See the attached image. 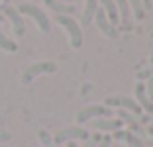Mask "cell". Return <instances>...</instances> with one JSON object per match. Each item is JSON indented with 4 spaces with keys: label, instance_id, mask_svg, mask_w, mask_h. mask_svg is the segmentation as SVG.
<instances>
[{
    "label": "cell",
    "instance_id": "6da1fadb",
    "mask_svg": "<svg viewBox=\"0 0 153 147\" xmlns=\"http://www.w3.org/2000/svg\"><path fill=\"white\" fill-rule=\"evenodd\" d=\"M104 106L130 112V114H134V116L137 118V122H141V124H147V122H149V116H143V110L137 106V102H135L134 98H128V96H108V98H104Z\"/></svg>",
    "mask_w": 153,
    "mask_h": 147
},
{
    "label": "cell",
    "instance_id": "7a4b0ae2",
    "mask_svg": "<svg viewBox=\"0 0 153 147\" xmlns=\"http://www.w3.org/2000/svg\"><path fill=\"white\" fill-rule=\"evenodd\" d=\"M16 10H18L22 16H30V18H32L33 22L37 24V27H39L43 33H49V30H51V22H49V18H47V14H45L43 10L39 8V6L30 4V2H24V4H20Z\"/></svg>",
    "mask_w": 153,
    "mask_h": 147
},
{
    "label": "cell",
    "instance_id": "3957f363",
    "mask_svg": "<svg viewBox=\"0 0 153 147\" xmlns=\"http://www.w3.org/2000/svg\"><path fill=\"white\" fill-rule=\"evenodd\" d=\"M57 24L61 27H63L65 31H67L69 36V41H71V47L79 49L82 45V31H81V26L75 22V20L71 18V16H57Z\"/></svg>",
    "mask_w": 153,
    "mask_h": 147
},
{
    "label": "cell",
    "instance_id": "277c9868",
    "mask_svg": "<svg viewBox=\"0 0 153 147\" xmlns=\"http://www.w3.org/2000/svg\"><path fill=\"white\" fill-rule=\"evenodd\" d=\"M57 71V65L53 61H41V63H33L24 71L22 75V82L24 85H30L33 79H37L39 75H45V73H55Z\"/></svg>",
    "mask_w": 153,
    "mask_h": 147
},
{
    "label": "cell",
    "instance_id": "5b68a950",
    "mask_svg": "<svg viewBox=\"0 0 153 147\" xmlns=\"http://www.w3.org/2000/svg\"><path fill=\"white\" fill-rule=\"evenodd\" d=\"M112 116V110L104 104H92V106L82 108L79 114H76V124H86L92 118H110Z\"/></svg>",
    "mask_w": 153,
    "mask_h": 147
},
{
    "label": "cell",
    "instance_id": "8992f818",
    "mask_svg": "<svg viewBox=\"0 0 153 147\" xmlns=\"http://www.w3.org/2000/svg\"><path fill=\"white\" fill-rule=\"evenodd\" d=\"M90 137V134L86 131L85 128H81V125H75V128H67V129H61L57 135L53 137V143H57V145H61V143H67V141H75V139H82V141H86V139Z\"/></svg>",
    "mask_w": 153,
    "mask_h": 147
},
{
    "label": "cell",
    "instance_id": "52a82bcc",
    "mask_svg": "<svg viewBox=\"0 0 153 147\" xmlns=\"http://www.w3.org/2000/svg\"><path fill=\"white\" fill-rule=\"evenodd\" d=\"M2 14H4L6 18L12 22V27H14V33L18 37H22L24 33H26V26H24V18H22V14L18 12L16 8H12V6L4 4L2 6Z\"/></svg>",
    "mask_w": 153,
    "mask_h": 147
},
{
    "label": "cell",
    "instance_id": "ba28073f",
    "mask_svg": "<svg viewBox=\"0 0 153 147\" xmlns=\"http://www.w3.org/2000/svg\"><path fill=\"white\" fill-rule=\"evenodd\" d=\"M94 22H96V26H98V30L102 31L106 37H110V39L118 37V27L110 24L108 16L104 14V10H102V8H96V12H94Z\"/></svg>",
    "mask_w": 153,
    "mask_h": 147
},
{
    "label": "cell",
    "instance_id": "9c48e42d",
    "mask_svg": "<svg viewBox=\"0 0 153 147\" xmlns=\"http://www.w3.org/2000/svg\"><path fill=\"white\" fill-rule=\"evenodd\" d=\"M135 102H137V106H140L143 112H147V114L153 116V102L147 98V94H145V85L143 82H137V85H135Z\"/></svg>",
    "mask_w": 153,
    "mask_h": 147
},
{
    "label": "cell",
    "instance_id": "30bf717a",
    "mask_svg": "<svg viewBox=\"0 0 153 147\" xmlns=\"http://www.w3.org/2000/svg\"><path fill=\"white\" fill-rule=\"evenodd\" d=\"M122 120H114V118H96L92 122V128L98 129V131H116V129H122Z\"/></svg>",
    "mask_w": 153,
    "mask_h": 147
},
{
    "label": "cell",
    "instance_id": "8fae6325",
    "mask_svg": "<svg viewBox=\"0 0 153 147\" xmlns=\"http://www.w3.org/2000/svg\"><path fill=\"white\" fill-rule=\"evenodd\" d=\"M112 139L124 141V143H128L130 147H145V145H143V141H141L137 135L131 134L130 129H116V131L112 134Z\"/></svg>",
    "mask_w": 153,
    "mask_h": 147
},
{
    "label": "cell",
    "instance_id": "7c38bea8",
    "mask_svg": "<svg viewBox=\"0 0 153 147\" xmlns=\"http://www.w3.org/2000/svg\"><path fill=\"white\" fill-rule=\"evenodd\" d=\"M45 6L49 10H53L57 16H73L76 12V8L73 4H65V2H57V0H43Z\"/></svg>",
    "mask_w": 153,
    "mask_h": 147
},
{
    "label": "cell",
    "instance_id": "4fadbf2b",
    "mask_svg": "<svg viewBox=\"0 0 153 147\" xmlns=\"http://www.w3.org/2000/svg\"><path fill=\"white\" fill-rule=\"evenodd\" d=\"M118 10V16H120V22L124 30H130V22H131V12H130V6H128V0H114Z\"/></svg>",
    "mask_w": 153,
    "mask_h": 147
},
{
    "label": "cell",
    "instance_id": "5bb4252c",
    "mask_svg": "<svg viewBox=\"0 0 153 147\" xmlns=\"http://www.w3.org/2000/svg\"><path fill=\"white\" fill-rule=\"evenodd\" d=\"M100 8L104 10V14L108 16L110 24L112 26H118V22H120V16H118V10H116V4H114V0H100Z\"/></svg>",
    "mask_w": 153,
    "mask_h": 147
},
{
    "label": "cell",
    "instance_id": "9a60e30c",
    "mask_svg": "<svg viewBox=\"0 0 153 147\" xmlns=\"http://www.w3.org/2000/svg\"><path fill=\"white\" fill-rule=\"evenodd\" d=\"M98 8V0H85V10H82V26H88L92 20H94V12Z\"/></svg>",
    "mask_w": 153,
    "mask_h": 147
},
{
    "label": "cell",
    "instance_id": "2e32d148",
    "mask_svg": "<svg viewBox=\"0 0 153 147\" xmlns=\"http://www.w3.org/2000/svg\"><path fill=\"white\" fill-rule=\"evenodd\" d=\"M0 49L6 51V53H16V51H18V43L12 41L10 37H6L4 31H2V27H0Z\"/></svg>",
    "mask_w": 153,
    "mask_h": 147
},
{
    "label": "cell",
    "instance_id": "e0dca14e",
    "mask_svg": "<svg viewBox=\"0 0 153 147\" xmlns=\"http://www.w3.org/2000/svg\"><path fill=\"white\" fill-rule=\"evenodd\" d=\"M128 6H130V12H134L135 20H143L145 8H143V4H141V0H128Z\"/></svg>",
    "mask_w": 153,
    "mask_h": 147
},
{
    "label": "cell",
    "instance_id": "ac0fdd59",
    "mask_svg": "<svg viewBox=\"0 0 153 147\" xmlns=\"http://www.w3.org/2000/svg\"><path fill=\"white\" fill-rule=\"evenodd\" d=\"M102 139V135L100 134H94V135H90L88 139H86V143H85V147H96L98 145V141Z\"/></svg>",
    "mask_w": 153,
    "mask_h": 147
},
{
    "label": "cell",
    "instance_id": "d6986e66",
    "mask_svg": "<svg viewBox=\"0 0 153 147\" xmlns=\"http://www.w3.org/2000/svg\"><path fill=\"white\" fill-rule=\"evenodd\" d=\"M39 139H41V143H43V145H51V143H53V137H51L45 129H39Z\"/></svg>",
    "mask_w": 153,
    "mask_h": 147
},
{
    "label": "cell",
    "instance_id": "ffe728a7",
    "mask_svg": "<svg viewBox=\"0 0 153 147\" xmlns=\"http://www.w3.org/2000/svg\"><path fill=\"white\" fill-rule=\"evenodd\" d=\"M145 94H149V100H153V75L147 79V85H145Z\"/></svg>",
    "mask_w": 153,
    "mask_h": 147
},
{
    "label": "cell",
    "instance_id": "44dd1931",
    "mask_svg": "<svg viewBox=\"0 0 153 147\" xmlns=\"http://www.w3.org/2000/svg\"><path fill=\"white\" fill-rule=\"evenodd\" d=\"M151 75H153V67H149V69H145V71H140V73H137V80L149 79Z\"/></svg>",
    "mask_w": 153,
    "mask_h": 147
},
{
    "label": "cell",
    "instance_id": "7402d4cb",
    "mask_svg": "<svg viewBox=\"0 0 153 147\" xmlns=\"http://www.w3.org/2000/svg\"><path fill=\"white\" fill-rule=\"evenodd\" d=\"M110 143H112V137H110V135H104V137L98 141L96 147H110Z\"/></svg>",
    "mask_w": 153,
    "mask_h": 147
},
{
    "label": "cell",
    "instance_id": "603a6c76",
    "mask_svg": "<svg viewBox=\"0 0 153 147\" xmlns=\"http://www.w3.org/2000/svg\"><path fill=\"white\" fill-rule=\"evenodd\" d=\"M10 137H12V135H10L8 131H4V129H0V143H6V141H10Z\"/></svg>",
    "mask_w": 153,
    "mask_h": 147
},
{
    "label": "cell",
    "instance_id": "cb8c5ba5",
    "mask_svg": "<svg viewBox=\"0 0 153 147\" xmlns=\"http://www.w3.org/2000/svg\"><path fill=\"white\" fill-rule=\"evenodd\" d=\"M141 4H143V8H145V10H151L153 2H151V0H141Z\"/></svg>",
    "mask_w": 153,
    "mask_h": 147
},
{
    "label": "cell",
    "instance_id": "d4e9b609",
    "mask_svg": "<svg viewBox=\"0 0 153 147\" xmlns=\"http://www.w3.org/2000/svg\"><path fill=\"white\" fill-rule=\"evenodd\" d=\"M57 2H65V4H71V2H76V0H57Z\"/></svg>",
    "mask_w": 153,
    "mask_h": 147
},
{
    "label": "cell",
    "instance_id": "484cf974",
    "mask_svg": "<svg viewBox=\"0 0 153 147\" xmlns=\"http://www.w3.org/2000/svg\"><path fill=\"white\" fill-rule=\"evenodd\" d=\"M147 135H153V125H149V128H147Z\"/></svg>",
    "mask_w": 153,
    "mask_h": 147
},
{
    "label": "cell",
    "instance_id": "4316f807",
    "mask_svg": "<svg viewBox=\"0 0 153 147\" xmlns=\"http://www.w3.org/2000/svg\"><path fill=\"white\" fill-rule=\"evenodd\" d=\"M67 147H79V145H76L75 141H69V145H67Z\"/></svg>",
    "mask_w": 153,
    "mask_h": 147
},
{
    "label": "cell",
    "instance_id": "83f0119b",
    "mask_svg": "<svg viewBox=\"0 0 153 147\" xmlns=\"http://www.w3.org/2000/svg\"><path fill=\"white\" fill-rule=\"evenodd\" d=\"M2 22H4V16H2V14H0V24H2Z\"/></svg>",
    "mask_w": 153,
    "mask_h": 147
},
{
    "label": "cell",
    "instance_id": "f1b7e54d",
    "mask_svg": "<svg viewBox=\"0 0 153 147\" xmlns=\"http://www.w3.org/2000/svg\"><path fill=\"white\" fill-rule=\"evenodd\" d=\"M0 2H2V4H6V2H8V0H0Z\"/></svg>",
    "mask_w": 153,
    "mask_h": 147
},
{
    "label": "cell",
    "instance_id": "f546056e",
    "mask_svg": "<svg viewBox=\"0 0 153 147\" xmlns=\"http://www.w3.org/2000/svg\"><path fill=\"white\" fill-rule=\"evenodd\" d=\"M2 6H4V4H2V2H0V12H2Z\"/></svg>",
    "mask_w": 153,
    "mask_h": 147
},
{
    "label": "cell",
    "instance_id": "4dcf8cb0",
    "mask_svg": "<svg viewBox=\"0 0 153 147\" xmlns=\"http://www.w3.org/2000/svg\"><path fill=\"white\" fill-rule=\"evenodd\" d=\"M151 2H153V0H151Z\"/></svg>",
    "mask_w": 153,
    "mask_h": 147
}]
</instances>
